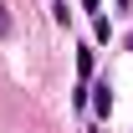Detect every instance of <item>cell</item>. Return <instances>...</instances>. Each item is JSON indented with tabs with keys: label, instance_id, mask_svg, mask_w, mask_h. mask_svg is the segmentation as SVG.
I'll return each instance as SVG.
<instances>
[{
	"label": "cell",
	"instance_id": "cell-1",
	"mask_svg": "<svg viewBox=\"0 0 133 133\" xmlns=\"http://www.w3.org/2000/svg\"><path fill=\"white\" fill-rule=\"evenodd\" d=\"M87 102H92V108L108 118V108H113V92H108V82H102V87H87Z\"/></svg>",
	"mask_w": 133,
	"mask_h": 133
},
{
	"label": "cell",
	"instance_id": "cell-2",
	"mask_svg": "<svg viewBox=\"0 0 133 133\" xmlns=\"http://www.w3.org/2000/svg\"><path fill=\"white\" fill-rule=\"evenodd\" d=\"M77 77H82V82H87V77H92V51H87V46L77 51Z\"/></svg>",
	"mask_w": 133,
	"mask_h": 133
},
{
	"label": "cell",
	"instance_id": "cell-3",
	"mask_svg": "<svg viewBox=\"0 0 133 133\" xmlns=\"http://www.w3.org/2000/svg\"><path fill=\"white\" fill-rule=\"evenodd\" d=\"M0 36H10V5H0Z\"/></svg>",
	"mask_w": 133,
	"mask_h": 133
},
{
	"label": "cell",
	"instance_id": "cell-4",
	"mask_svg": "<svg viewBox=\"0 0 133 133\" xmlns=\"http://www.w3.org/2000/svg\"><path fill=\"white\" fill-rule=\"evenodd\" d=\"M82 5H87V10H97V0H82Z\"/></svg>",
	"mask_w": 133,
	"mask_h": 133
}]
</instances>
